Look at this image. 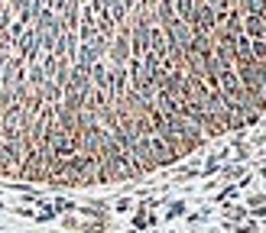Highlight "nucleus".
<instances>
[{
	"label": "nucleus",
	"mask_w": 266,
	"mask_h": 233,
	"mask_svg": "<svg viewBox=\"0 0 266 233\" xmlns=\"http://www.w3.org/2000/svg\"><path fill=\"white\" fill-rule=\"evenodd\" d=\"M266 114V0H0V178L97 188Z\"/></svg>",
	"instance_id": "obj_1"
}]
</instances>
